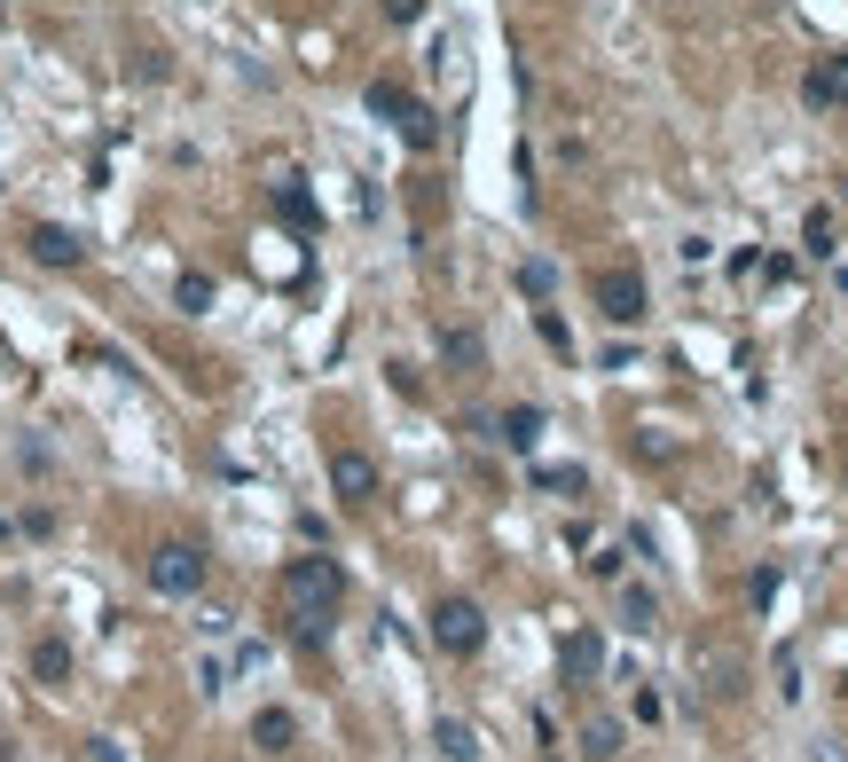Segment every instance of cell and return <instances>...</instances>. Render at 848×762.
<instances>
[{
  "mask_svg": "<svg viewBox=\"0 0 848 762\" xmlns=\"http://www.w3.org/2000/svg\"><path fill=\"white\" fill-rule=\"evenodd\" d=\"M582 754H590V762H613V754H621V723H613V715H590V723H582Z\"/></svg>",
  "mask_w": 848,
  "mask_h": 762,
  "instance_id": "cell-12",
  "label": "cell"
},
{
  "mask_svg": "<svg viewBox=\"0 0 848 762\" xmlns=\"http://www.w3.org/2000/svg\"><path fill=\"white\" fill-rule=\"evenodd\" d=\"M534 433H542V409H511L503 417V441L511 448H534Z\"/></svg>",
  "mask_w": 848,
  "mask_h": 762,
  "instance_id": "cell-15",
  "label": "cell"
},
{
  "mask_svg": "<svg viewBox=\"0 0 848 762\" xmlns=\"http://www.w3.org/2000/svg\"><path fill=\"white\" fill-rule=\"evenodd\" d=\"M252 739H260L267 754H283V747L299 739V723H291V708H260V715H252Z\"/></svg>",
  "mask_w": 848,
  "mask_h": 762,
  "instance_id": "cell-10",
  "label": "cell"
},
{
  "mask_svg": "<svg viewBox=\"0 0 848 762\" xmlns=\"http://www.w3.org/2000/svg\"><path fill=\"white\" fill-rule=\"evenodd\" d=\"M31 676H40V684H63V676H72V645H63V637H40V645H31Z\"/></svg>",
  "mask_w": 848,
  "mask_h": 762,
  "instance_id": "cell-11",
  "label": "cell"
},
{
  "mask_svg": "<svg viewBox=\"0 0 848 762\" xmlns=\"http://www.w3.org/2000/svg\"><path fill=\"white\" fill-rule=\"evenodd\" d=\"M440 754H448V762H471V754H480V739H471V723H440Z\"/></svg>",
  "mask_w": 848,
  "mask_h": 762,
  "instance_id": "cell-13",
  "label": "cell"
},
{
  "mask_svg": "<svg viewBox=\"0 0 848 762\" xmlns=\"http://www.w3.org/2000/svg\"><path fill=\"white\" fill-rule=\"evenodd\" d=\"M801 94L818 111H848V55H818V63H809V79H801Z\"/></svg>",
  "mask_w": 848,
  "mask_h": 762,
  "instance_id": "cell-7",
  "label": "cell"
},
{
  "mask_svg": "<svg viewBox=\"0 0 848 762\" xmlns=\"http://www.w3.org/2000/svg\"><path fill=\"white\" fill-rule=\"evenodd\" d=\"M448 361L456 370H480V339H471V330H448Z\"/></svg>",
  "mask_w": 848,
  "mask_h": 762,
  "instance_id": "cell-18",
  "label": "cell"
},
{
  "mask_svg": "<svg viewBox=\"0 0 848 762\" xmlns=\"http://www.w3.org/2000/svg\"><path fill=\"white\" fill-rule=\"evenodd\" d=\"M205 574H213V558L197 550V543H165V550L150 558V589H157V598H197V589H205Z\"/></svg>",
  "mask_w": 848,
  "mask_h": 762,
  "instance_id": "cell-2",
  "label": "cell"
},
{
  "mask_svg": "<svg viewBox=\"0 0 848 762\" xmlns=\"http://www.w3.org/2000/svg\"><path fill=\"white\" fill-rule=\"evenodd\" d=\"M31 259H40V268H79V259H87V244L72 237V228L40 220V228H31Z\"/></svg>",
  "mask_w": 848,
  "mask_h": 762,
  "instance_id": "cell-8",
  "label": "cell"
},
{
  "mask_svg": "<svg viewBox=\"0 0 848 762\" xmlns=\"http://www.w3.org/2000/svg\"><path fill=\"white\" fill-rule=\"evenodd\" d=\"M330 487L346 495V504H369V495H378V463L362 448H330Z\"/></svg>",
  "mask_w": 848,
  "mask_h": 762,
  "instance_id": "cell-5",
  "label": "cell"
},
{
  "mask_svg": "<svg viewBox=\"0 0 848 762\" xmlns=\"http://www.w3.org/2000/svg\"><path fill=\"white\" fill-rule=\"evenodd\" d=\"M432 637H440V652L471 660V652L488 645V613L471 606V598H440V606H432Z\"/></svg>",
  "mask_w": 848,
  "mask_h": 762,
  "instance_id": "cell-3",
  "label": "cell"
},
{
  "mask_svg": "<svg viewBox=\"0 0 848 762\" xmlns=\"http://www.w3.org/2000/svg\"><path fill=\"white\" fill-rule=\"evenodd\" d=\"M621 621H629V628H653V621H660L653 589H621Z\"/></svg>",
  "mask_w": 848,
  "mask_h": 762,
  "instance_id": "cell-14",
  "label": "cell"
},
{
  "mask_svg": "<svg viewBox=\"0 0 848 762\" xmlns=\"http://www.w3.org/2000/svg\"><path fill=\"white\" fill-rule=\"evenodd\" d=\"M597 669H605V645L590 637V628H573V637H566V676H573V684H590Z\"/></svg>",
  "mask_w": 848,
  "mask_h": 762,
  "instance_id": "cell-9",
  "label": "cell"
},
{
  "mask_svg": "<svg viewBox=\"0 0 848 762\" xmlns=\"http://www.w3.org/2000/svg\"><path fill=\"white\" fill-rule=\"evenodd\" d=\"M590 291H597V315L605 322H644V276L629 268V259H621V268H597Z\"/></svg>",
  "mask_w": 848,
  "mask_h": 762,
  "instance_id": "cell-4",
  "label": "cell"
},
{
  "mask_svg": "<svg viewBox=\"0 0 848 762\" xmlns=\"http://www.w3.org/2000/svg\"><path fill=\"white\" fill-rule=\"evenodd\" d=\"M542 762H550V754H542Z\"/></svg>",
  "mask_w": 848,
  "mask_h": 762,
  "instance_id": "cell-19",
  "label": "cell"
},
{
  "mask_svg": "<svg viewBox=\"0 0 848 762\" xmlns=\"http://www.w3.org/2000/svg\"><path fill=\"white\" fill-rule=\"evenodd\" d=\"M283 598H291V621H299V645H322L338 598H346V567H338V558H291Z\"/></svg>",
  "mask_w": 848,
  "mask_h": 762,
  "instance_id": "cell-1",
  "label": "cell"
},
{
  "mask_svg": "<svg viewBox=\"0 0 848 762\" xmlns=\"http://www.w3.org/2000/svg\"><path fill=\"white\" fill-rule=\"evenodd\" d=\"M519 283L534 291V300H550V283H558V268H550V259H527V268H519Z\"/></svg>",
  "mask_w": 848,
  "mask_h": 762,
  "instance_id": "cell-17",
  "label": "cell"
},
{
  "mask_svg": "<svg viewBox=\"0 0 848 762\" xmlns=\"http://www.w3.org/2000/svg\"><path fill=\"white\" fill-rule=\"evenodd\" d=\"M369 111H385V118H393L409 142H432V118H425V103H409V94H401L393 79H378V87H369Z\"/></svg>",
  "mask_w": 848,
  "mask_h": 762,
  "instance_id": "cell-6",
  "label": "cell"
},
{
  "mask_svg": "<svg viewBox=\"0 0 848 762\" xmlns=\"http://www.w3.org/2000/svg\"><path fill=\"white\" fill-rule=\"evenodd\" d=\"M534 487H550V495H573V487H582V463H550V472H534Z\"/></svg>",
  "mask_w": 848,
  "mask_h": 762,
  "instance_id": "cell-16",
  "label": "cell"
}]
</instances>
